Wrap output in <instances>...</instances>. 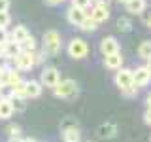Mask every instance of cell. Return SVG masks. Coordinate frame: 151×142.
I'll return each instance as SVG.
<instances>
[{
  "label": "cell",
  "mask_w": 151,
  "mask_h": 142,
  "mask_svg": "<svg viewBox=\"0 0 151 142\" xmlns=\"http://www.w3.org/2000/svg\"><path fill=\"white\" fill-rule=\"evenodd\" d=\"M144 123H145V125H149V123H151V108H145V112H144Z\"/></svg>",
  "instance_id": "f546056e"
},
{
  "label": "cell",
  "mask_w": 151,
  "mask_h": 142,
  "mask_svg": "<svg viewBox=\"0 0 151 142\" xmlns=\"http://www.w3.org/2000/svg\"><path fill=\"white\" fill-rule=\"evenodd\" d=\"M79 28H81V30H85V32H94V30L98 28V25H96V23H94L93 19L87 15V17L83 19V23L79 25Z\"/></svg>",
  "instance_id": "44dd1931"
},
{
  "label": "cell",
  "mask_w": 151,
  "mask_h": 142,
  "mask_svg": "<svg viewBox=\"0 0 151 142\" xmlns=\"http://www.w3.org/2000/svg\"><path fill=\"white\" fill-rule=\"evenodd\" d=\"M8 40H9V32H8V28H0V46L6 44Z\"/></svg>",
  "instance_id": "f1b7e54d"
},
{
  "label": "cell",
  "mask_w": 151,
  "mask_h": 142,
  "mask_svg": "<svg viewBox=\"0 0 151 142\" xmlns=\"http://www.w3.org/2000/svg\"><path fill=\"white\" fill-rule=\"evenodd\" d=\"M2 99H12V87H9V85L0 83V101H2Z\"/></svg>",
  "instance_id": "d4e9b609"
},
{
  "label": "cell",
  "mask_w": 151,
  "mask_h": 142,
  "mask_svg": "<svg viewBox=\"0 0 151 142\" xmlns=\"http://www.w3.org/2000/svg\"><path fill=\"white\" fill-rule=\"evenodd\" d=\"M151 106V97L147 95V97H145V108H149Z\"/></svg>",
  "instance_id": "836d02e7"
},
{
  "label": "cell",
  "mask_w": 151,
  "mask_h": 142,
  "mask_svg": "<svg viewBox=\"0 0 151 142\" xmlns=\"http://www.w3.org/2000/svg\"><path fill=\"white\" fill-rule=\"evenodd\" d=\"M70 127H78V120H74V117H66L60 129L64 131V129H70Z\"/></svg>",
  "instance_id": "83f0119b"
},
{
  "label": "cell",
  "mask_w": 151,
  "mask_h": 142,
  "mask_svg": "<svg viewBox=\"0 0 151 142\" xmlns=\"http://www.w3.org/2000/svg\"><path fill=\"white\" fill-rule=\"evenodd\" d=\"M28 36H30V32H28V28L25 25H17L12 32H9V40L17 42V44H21V42L25 40V38H28Z\"/></svg>",
  "instance_id": "5bb4252c"
},
{
  "label": "cell",
  "mask_w": 151,
  "mask_h": 142,
  "mask_svg": "<svg viewBox=\"0 0 151 142\" xmlns=\"http://www.w3.org/2000/svg\"><path fill=\"white\" fill-rule=\"evenodd\" d=\"M9 9V0H0V12H8Z\"/></svg>",
  "instance_id": "4dcf8cb0"
},
{
  "label": "cell",
  "mask_w": 151,
  "mask_h": 142,
  "mask_svg": "<svg viewBox=\"0 0 151 142\" xmlns=\"http://www.w3.org/2000/svg\"><path fill=\"white\" fill-rule=\"evenodd\" d=\"M19 135H21V129H19L17 125H9L8 127V136L9 138H17Z\"/></svg>",
  "instance_id": "4316f807"
},
{
  "label": "cell",
  "mask_w": 151,
  "mask_h": 142,
  "mask_svg": "<svg viewBox=\"0 0 151 142\" xmlns=\"http://www.w3.org/2000/svg\"><path fill=\"white\" fill-rule=\"evenodd\" d=\"M117 27H119V30H121V32H129L132 25H130L129 17H121L119 21H117Z\"/></svg>",
  "instance_id": "603a6c76"
},
{
  "label": "cell",
  "mask_w": 151,
  "mask_h": 142,
  "mask_svg": "<svg viewBox=\"0 0 151 142\" xmlns=\"http://www.w3.org/2000/svg\"><path fill=\"white\" fill-rule=\"evenodd\" d=\"M25 101H27V99H17V97H12V99H9V102H12L13 110H19V112L25 110Z\"/></svg>",
  "instance_id": "7402d4cb"
},
{
  "label": "cell",
  "mask_w": 151,
  "mask_h": 142,
  "mask_svg": "<svg viewBox=\"0 0 151 142\" xmlns=\"http://www.w3.org/2000/svg\"><path fill=\"white\" fill-rule=\"evenodd\" d=\"M138 55H140V59H144V61H149V59H151V42H149V40H144V42L140 44Z\"/></svg>",
  "instance_id": "d6986e66"
},
{
  "label": "cell",
  "mask_w": 151,
  "mask_h": 142,
  "mask_svg": "<svg viewBox=\"0 0 151 142\" xmlns=\"http://www.w3.org/2000/svg\"><path fill=\"white\" fill-rule=\"evenodd\" d=\"M151 82V70L149 66H138V68L132 70V85L136 87H145Z\"/></svg>",
  "instance_id": "277c9868"
},
{
  "label": "cell",
  "mask_w": 151,
  "mask_h": 142,
  "mask_svg": "<svg viewBox=\"0 0 151 142\" xmlns=\"http://www.w3.org/2000/svg\"><path fill=\"white\" fill-rule=\"evenodd\" d=\"M63 135H64L66 142H78V140H79V129H78V127H70V129H64V131H63Z\"/></svg>",
  "instance_id": "ffe728a7"
},
{
  "label": "cell",
  "mask_w": 151,
  "mask_h": 142,
  "mask_svg": "<svg viewBox=\"0 0 151 142\" xmlns=\"http://www.w3.org/2000/svg\"><path fill=\"white\" fill-rule=\"evenodd\" d=\"M53 91H55V97L64 99V101H72V99L78 97L79 85L76 83L74 80H60V82L53 87Z\"/></svg>",
  "instance_id": "7a4b0ae2"
},
{
  "label": "cell",
  "mask_w": 151,
  "mask_h": 142,
  "mask_svg": "<svg viewBox=\"0 0 151 142\" xmlns=\"http://www.w3.org/2000/svg\"><path fill=\"white\" fill-rule=\"evenodd\" d=\"M104 66L110 70H119L123 68V55L121 53H113V55H106L104 57Z\"/></svg>",
  "instance_id": "7c38bea8"
},
{
  "label": "cell",
  "mask_w": 151,
  "mask_h": 142,
  "mask_svg": "<svg viewBox=\"0 0 151 142\" xmlns=\"http://www.w3.org/2000/svg\"><path fill=\"white\" fill-rule=\"evenodd\" d=\"M100 51H102L104 57H106V55H113V53H119V42H117V38H113V36L102 38Z\"/></svg>",
  "instance_id": "30bf717a"
},
{
  "label": "cell",
  "mask_w": 151,
  "mask_h": 142,
  "mask_svg": "<svg viewBox=\"0 0 151 142\" xmlns=\"http://www.w3.org/2000/svg\"><path fill=\"white\" fill-rule=\"evenodd\" d=\"M72 6L81 8V9L87 12V8H91V0H72Z\"/></svg>",
  "instance_id": "484cf974"
},
{
  "label": "cell",
  "mask_w": 151,
  "mask_h": 142,
  "mask_svg": "<svg viewBox=\"0 0 151 142\" xmlns=\"http://www.w3.org/2000/svg\"><path fill=\"white\" fill-rule=\"evenodd\" d=\"M8 142H23V138H21V136H17V138H9Z\"/></svg>",
  "instance_id": "e575fe53"
},
{
  "label": "cell",
  "mask_w": 151,
  "mask_h": 142,
  "mask_svg": "<svg viewBox=\"0 0 151 142\" xmlns=\"http://www.w3.org/2000/svg\"><path fill=\"white\" fill-rule=\"evenodd\" d=\"M47 4H49V6H57V4H63L64 0H45Z\"/></svg>",
  "instance_id": "1f68e13d"
},
{
  "label": "cell",
  "mask_w": 151,
  "mask_h": 142,
  "mask_svg": "<svg viewBox=\"0 0 151 142\" xmlns=\"http://www.w3.org/2000/svg\"><path fill=\"white\" fill-rule=\"evenodd\" d=\"M9 23H12L9 13H8V12H0V28H8Z\"/></svg>",
  "instance_id": "cb8c5ba5"
},
{
  "label": "cell",
  "mask_w": 151,
  "mask_h": 142,
  "mask_svg": "<svg viewBox=\"0 0 151 142\" xmlns=\"http://www.w3.org/2000/svg\"><path fill=\"white\" fill-rule=\"evenodd\" d=\"M125 8L129 13H134V15H138L145 9V0H127L125 2Z\"/></svg>",
  "instance_id": "2e32d148"
},
{
  "label": "cell",
  "mask_w": 151,
  "mask_h": 142,
  "mask_svg": "<svg viewBox=\"0 0 151 142\" xmlns=\"http://www.w3.org/2000/svg\"><path fill=\"white\" fill-rule=\"evenodd\" d=\"M19 47H21V51H25V53H34V51L38 49L36 47V38L30 34L28 38H25V40L19 44Z\"/></svg>",
  "instance_id": "ac0fdd59"
},
{
  "label": "cell",
  "mask_w": 151,
  "mask_h": 142,
  "mask_svg": "<svg viewBox=\"0 0 151 142\" xmlns=\"http://www.w3.org/2000/svg\"><path fill=\"white\" fill-rule=\"evenodd\" d=\"M87 15L91 17L96 25H100V23H106L108 19H110V9H108V6H104V4H94L91 8V13H87Z\"/></svg>",
  "instance_id": "ba28073f"
},
{
  "label": "cell",
  "mask_w": 151,
  "mask_h": 142,
  "mask_svg": "<svg viewBox=\"0 0 151 142\" xmlns=\"http://www.w3.org/2000/svg\"><path fill=\"white\" fill-rule=\"evenodd\" d=\"M96 135L100 138H113L117 135V125L115 123H102V125H98Z\"/></svg>",
  "instance_id": "4fadbf2b"
},
{
  "label": "cell",
  "mask_w": 151,
  "mask_h": 142,
  "mask_svg": "<svg viewBox=\"0 0 151 142\" xmlns=\"http://www.w3.org/2000/svg\"><path fill=\"white\" fill-rule=\"evenodd\" d=\"M4 57V51H2V46H0V59H2Z\"/></svg>",
  "instance_id": "8d00e7d4"
},
{
  "label": "cell",
  "mask_w": 151,
  "mask_h": 142,
  "mask_svg": "<svg viewBox=\"0 0 151 142\" xmlns=\"http://www.w3.org/2000/svg\"><path fill=\"white\" fill-rule=\"evenodd\" d=\"M115 85L121 89V91H127L129 87H132V70L129 68H119L115 72Z\"/></svg>",
  "instance_id": "8992f818"
},
{
  "label": "cell",
  "mask_w": 151,
  "mask_h": 142,
  "mask_svg": "<svg viewBox=\"0 0 151 142\" xmlns=\"http://www.w3.org/2000/svg\"><path fill=\"white\" fill-rule=\"evenodd\" d=\"M40 83L45 85V87H51L53 89L57 83L60 82V72L55 68V66H45L44 70H42V76H40Z\"/></svg>",
  "instance_id": "5b68a950"
},
{
  "label": "cell",
  "mask_w": 151,
  "mask_h": 142,
  "mask_svg": "<svg viewBox=\"0 0 151 142\" xmlns=\"http://www.w3.org/2000/svg\"><path fill=\"white\" fill-rule=\"evenodd\" d=\"M23 142H36L34 138H23Z\"/></svg>",
  "instance_id": "d590c367"
},
{
  "label": "cell",
  "mask_w": 151,
  "mask_h": 142,
  "mask_svg": "<svg viewBox=\"0 0 151 142\" xmlns=\"http://www.w3.org/2000/svg\"><path fill=\"white\" fill-rule=\"evenodd\" d=\"M85 17H87V12L81 9V8L70 6L68 9H66V19H68V23H70V25H74V27H79L83 23Z\"/></svg>",
  "instance_id": "9c48e42d"
},
{
  "label": "cell",
  "mask_w": 151,
  "mask_h": 142,
  "mask_svg": "<svg viewBox=\"0 0 151 142\" xmlns=\"http://www.w3.org/2000/svg\"><path fill=\"white\" fill-rule=\"evenodd\" d=\"M94 4H104V6H108V0H91Z\"/></svg>",
  "instance_id": "d6a6232c"
},
{
  "label": "cell",
  "mask_w": 151,
  "mask_h": 142,
  "mask_svg": "<svg viewBox=\"0 0 151 142\" xmlns=\"http://www.w3.org/2000/svg\"><path fill=\"white\" fill-rule=\"evenodd\" d=\"M63 47V36L59 34L57 30H47L44 38H42V51L44 55H57Z\"/></svg>",
  "instance_id": "6da1fadb"
},
{
  "label": "cell",
  "mask_w": 151,
  "mask_h": 142,
  "mask_svg": "<svg viewBox=\"0 0 151 142\" xmlns=\"http://www.w3.org/2000/svg\"><path fill=\"white\" fill-rule=\"evenodd\" d=\"M66 51L72 59L79 61V59H85L89 55V44L83 40V38H72L66 46Z\"/></svg>",
  "instance_id": "3957f363"
},
{
  "label": "cell",
  "mask_w": 151,
  "mask_h": 142,
  "mask_svg": "<svg viewBox=\"0 0 151 142\" xmlns=\"http://www.w3.org/2000/svg\"><path fill=\"white\" fill-rule=\"evenodd\" d=\"M13 106L12 102H9V99H2L0 101V120H9V117L13 116Z\"/></svg>",
  "instance_id": "e0dca14e"
},
{
  "label": "cell",
  "mask_w": 151,
  "mask_h": 142,
  "mask_svg": "<svg viewBox=\"0 0 151 142\" xmlns=\"http://www.w3.org/2000/svg\"><path fill=\"white\" fill-rule=\"evenodd\" d=\"M119 2H123V4H125V2H127V0H119Z\"/></svg>",
  "instance_id": "74e56055"
},
{
  "label": "cell",
  "mask_w": 151,
  "mask_h": 142,
  "mask_svg": "<svg viewBox=\"0 0 151 142\" xmlns=\"http://www.w3.org/2000/svg\"><path fill=\"white\" fill-rule=\"evenodd\" d=\"M42 95V83L36 80L25 82V99H38Z\"/></svg>",
  "instance_id": "8fae6325"
},
{
  "label": "cell",
  "mask_w": 151,
  "mask_h": 142,
  "mask_svg": "<svg viewBox=\"0 0 151 142\" xmlns=\"http://www.w3.org/2000/svg\"><path fill=\"white\" fill-rule=\"evenodd\" d=\"M2 51H4V57H8V59H15V57L21 53V47H19L17 42L8 40L6 44H2Z\"/></svg>",
  "instance_id": "9a60e30c"
},
{
  "label": "cell",
  "mask_w": 151,
  "mask_h": 142,
  "mask_svg": "<svg viewBox=\"0 0 151 142\" xmlns=\"http://www.w3.org/2000/svg\"><path fill=\"white\" fill-rule=\"evenodd\" d=\"M13 61V68L19 70V72H25V70H30L32 66H34V59H32V53H25V51H21Z\"/></svg>",
  "instance_id": "52a82bcc"
}]
</instances>
